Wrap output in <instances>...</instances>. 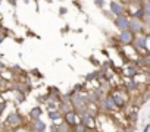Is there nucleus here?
Segmentation results:
<instances>
[{
	"label": "nucleus",
	"mask_w": 150,
	"mask_h": 132,
	"mask_svg": "<svg viewBox=\"0 0 150 132\" xmlns=\"http://www.w3.org/2000/svg\"><path fill=\"white\" fill-rule=\"evenodd\" d=\"M6 123H8V126L11 129H18V128H21L24 125V119H22V116L18 112H12L6 117Z\"/></svg>",
	"instance_id": "nucleus-1"
},
{
	"label": "nucleus",
	"mask_w": 150,
	"mask_h": 132,
	"mask_svg": "<svg viewBox=\"0 0 150 132\" xmlns=\"http://www.w3.org/2000/svg\"><path fill=\"white\" fill-rule=\"evenodd\" d=\"M110 95H112L116 107H125V104H128V94H125V90L113 91Z\"/></svg>",
	"instance_id": "nucleus-2"
},
{
	"label": "nucleus",
	"mask_w": 150,
	"mask_h": 132,
	"mask_svg": "<svg viewBox=\"0 0 150 132\" xmlns=\"http://www.w3.org/2000/svg\"><path fill=\"white\" fill-rule=\"evenodd\" d=\"M144 24L141 22V19H137V18H129V21H128V29L134 34V35H137V34H140V32H143L144 31Z\"/></svg>",
	"instance_id": "nucleus-3"
},
{
	"label": "nucleus",
	"mask_w": 150,
	"mask_h": 132,
	"mask_svg": "<svg viewBox=\"0 0 150 132\" xmlns=\"http://www.w3.org/2000/svg\"><path fill=\"white\" fill-rule=\"evenodd\" d=\"M132 44L135 46L137 50H146L147 48V34L146 32H140V34L134 35Z\"/></svg>",
	"instance_id": "nucleus-4"
},
{
	"label": "nucleus",
	"mask_w": 150,
	"mask_h": 132,
	"mask_svg": "<svg viewBox=\"0 0 150 132\" xmlns=\"http://www.w3.org/2000/svg\"><path fill=\"white\" fill-rule=\"evenodd\" d=\"M119 41L124 44V46H129V44H132V41H134V34L127 28V29H122L121 31V34H119Z\"/></svg>",
	"instance_id": "nucleus-5"
},
{
	"label": "nucleus",
	"mask_w": 150,
	"mask_h": 132,
	"mask_svg": "<svg viewBox=\"0 0 150 132\" xmlns=\"http://www.w3.org/2000/svg\"><path fill=\"white\" fill-rule=\"evenodd\" d=\"M100 106H102L106 112H113V110L116 109V104H115V101H113V98H112L110 94L105 95V98L100 101Z\"/></svg>",
	"instance_id": "nucleus-6"
},
{
	"label": "nucleus",
	"mask_w": 150,
	"mask_h": 132,
	"mask_svg": "<svg viewBox=\"0 0 150 132\" xmlns=\"http://www.w3.org/2000/svg\"><path fill=\"white\" fill-rule=\"evenodd\" d=\"M110 12L118 18V16H121V15H124V12H125V8L121 5V3H118V2H115V0H112L110 2Z\"/></svg>",
	"instance_id": "nucleus-7"
},
{
	"label": "nucleus",
	"mask_w": 150,
	"mask_h": 132,
	"mask_svg": "<svg viewBox=\"0 0 150 132\" xmlns=\"http://www.w3.org/2000/svg\"><path fill=\"white\" fill-rule=\"evenodd\" d=\"M62 117L65 119V123H66L68 126H71V128H72L75 123H78V117H77V113H75V112H69V113L63 114Z\"/></svg>",
	"instance_id": "nucleus-8"
},
{
	"label": "nucleus",
	"mask_w": 150,
	"mask_h": 132,
	"mask_svg": "<svg viewBox=\"0 0 150 132\" xmlns=\"http://www.w3.org/2000/svg\"><path fill=\"white\" fill-rule=\"evenodd\" d=\"M128 21H129L128 16L121 15V16H118V18L115 19V25H116V28H119V29L122 31V29H127V28H128Z\"/></svg>",
	"instance_id": "nucleus-9"
},
{
	"label": "nucleus",
	"mask_w": 150,
	"mask_h": 132,
	"mask_svg": "<svg viewBox=\"0 0 150 132\" xmlns=\"http://www.w3.org/2000/svg\"><path fill=\"white\" fill-rule=\"evenodd\" d=\"M46 123L41 120V119H37V120H33V123H31V129H34V131H37V132H44L46 131Z\"/></svg>",
	"instance_id": "nucleus-10"
},
{
	"label": "nucleus",
	"mask_w": 150,
	"mask_h": 132,
	"mask_svg": "<svg viewBox=\"0 0 150 132\" xmlns=\"http://www.w3.org/2000/svg\"><path fill=\"white\" fill-rule=\"evenodd\" d=\"M57 110H59V113L63 116V114H66V113H69V112H74V107H72L71 103H60V106L57 107Z\"/></svg>",
	"instance_id": "nucleus-11"
},
{
	"label": "nucleus",
	"mask_w": 150,
	"mask_h": 132,
	"mask_svg": "<svg viewBox=\"0 0 150 132\" xmlns=\"http://www.w3.org/2000/svg\"><path fill=\"white\" fill-rule=\"evenodd\" d=\"M41 114H43V110H41V107H33L31 110H30V119L31 120H37V119H40L41 117Z\"/></svg>",
	"instance_id": "nucleus-12"
},
{
	"label": "nucleus",
	"mask_w": 150,
	"mask_h": 132,
	"mask_svg": "<svg viewBox=\"0 0 150 132\" xmlns=\"http://www.w3.org/2000/svg\"><path fill=\"white\" fill-rule=\"evenodd\" d=\"M140 88V84L134 79H129L127 84H125V91H137Z\"/></svg>",
	"instance_id": "nucleus-13"
},
{
	"label": "nucleus",
	"mask_w": 150,
	"mask_h": 132,
	"mask_svg": "<svg viewBox=\"0 0 150 132\" xmlns=\"http://www.w3.org/2000/svg\"><path fill=\"white\" fill-rule=\"evenodd\" d=\"M72 132H88V129H87V126L84 125V123H81V122H78V123H75L72 128Z\"/></svg>",
	"instance_id": "nucleus-14"
},
{
	"label": "nucleus",
	"mask_w": 150,
	"mask_h": 132,
	"mask_svg": "<svg viewBox=\"0 0 150 132\" xmlns=\"http://www.w3.org/2000/svg\"><path fill=\"white\" fill-rule=\"evenodd\" d=\"M49 117H50V120H60L62 119V114L59 113V110H50L49 112Z\"/></svg>",
	"instance_id": "nucleus-15"
},
{
	"label": "nucleus",
	"mask_w": 150,
	"mask_h": 132,
	"mask_svg": "<svg viewBox=\"0 0 150 132\" xmlns=\"http://www.w3.org/2000/svg\"><path fill=\"white\" fill-rule=\"evenodd\" d=\"M137 72H138V69H137V68H134V66H128V68L125 69V75H127V77H129V79H134L132 77H134Z\"/></svg>",
	"instance_id": "nucleus-16"
},
{
	"label": "nucleus",
	"mask_w": 150,
	"mask_h": 132,
	"mask_svg": "<svg viewBox=\"0 0 150 132\" xmlns=\"http://www.w3.org/2000/svg\"><path fill=\"white\" fill-rule=\"evenodd\" d=\"M69 131H71V126H68L65 122L56 125V132H69Z\"/></svg>",
	"instance_id": "nucleus-17"
},
{
	"label": "nucleus",
	"mask_w": 150,
	"mask_h": 132,
	"mask_svg": "<svg viewBox=\"0 0 150 132\" xmlns=\"http://www.w3.org/2000/svg\"><path fill=\"white\" fill-rule=\"evenodd\" d=\"M149 62H150V57H149L147 54H144L143 57H140V59L137 60V63H138L140 66H144V68H147V66H149Z\"/></svg>",
	"instance_id": "nucleus-18"
},
{
	"label": "nucleus",
	"mask_w": 150,
	"mask_h": 132,
	"mask_svg": "<svg viewBox=\"0 0 150 132\" xmlns=\"http://www.w3.org/2000/svg\"><path fill=\"white\" fill-rule=\"evenodd\" d=\"M96 77H97V74H96V72L88 74V75L86 77V81H94V79H96Z\"/></svg>",
	"instance_id": "nucleus-19"
},
{
	"label": "nucleus",
	"mask_w": 150,
	"mask_h": 132,
	"mask_svg": "<svg viewBox=\"0 0 150 132\" xmlns=\"http://www.w3.org/2000/svg\"><path fill=\"white\" fill-rule=\"evenodd\" d=\"M94 2H96V5H97L99 8H103V5H105L103 0H94Z\"/></svg>",
	"instance_id": "nucleus-20"
},
{
	"label": "nucleus",
	"mask_w": 150,
	"mask_h": 132,
	"mask_svg": "<svg viewBox=\"0 0 150 132\" xmlns=\"http://www.w3.org/2000/svg\"><path fill=\"white\" fill-rule=\"evenodd\" d=\"M5 107H6V103H5V101H0V113L5 110Z\"/></svg>",
	"instance_id": "nucleus-21"
},
{
	"label": "nucleus",
	"mask_w": 150,
	"mask_h": 132,
	"mask_svg": "<svg viewBox=\"0 0 150 132\" xmlns=\"http://www.w3.org/2000/svg\"><path fill=\"white\" fill-rule=\"evenodd\" d=\"M5 37H6V34H5L3 31H0V43H2V41L5 40Z\"/></svg>",
	"instance_id": "nucleus-22"
},
{
	"label": "nucleus",
	"mask_w": 150,
	"mask_h": 132,
	"mask_svg": "<svg viewBox=\"0 0 150 132\" xmlns=\"http://www.w3.org/2000/svg\"><path fill=\"white\" fill-rule=\"evenodd\" d=\"M149 128H150V125H146V128H144V132H149Z\"/></svg>",
	"instance_id": "nucleus-23"
},
{
	"label": "nucleus",
	"mask_w": 150,
	"mask_h": 132,
	"mask_svg": "<svg viewBox=\"0 0 150 132\" xmlns=\"http://www.w3.org/2000/svg\"><path fill=\"white\" fill-rule=\"evenodd\" d=\"M30 132H37V131H34V129H31V131H30Z\"/></svg>",
	"instance_id": "nucleus-24"
},
{
	"label": "nucleus",
	"mask_w": 150,
	"mask_h": 132,
	"mask_svg": "<svg viewBox=\"0 0 150 132\" xmlns=\"http://www.w3.org/2000/svg\"><path fill=\"white\" fill-rule=\"evenodd\" d=\"M0 129H2V122H0Z\"/></svg>",
	"instance_id": "nucleus-25"
},
{
	"label": "nucleus",
	"mask_w": 150,
	"mask_h": 132,
	"mask_svg": "<svg viewBox=\"0 0 150 132\" xmlns=\"http://www.w3.org/2000/svg\"><path fill=\"white\" fill-rule=\"evenodd\" d=\"M118 132H124V131H118Z\"/></svg>",
	"instance_id": "nucleus-26"
}]
</instances>
